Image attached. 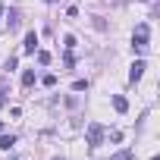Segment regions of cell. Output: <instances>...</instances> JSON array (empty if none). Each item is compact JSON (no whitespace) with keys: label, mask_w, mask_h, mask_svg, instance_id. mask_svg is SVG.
<instances>
[{"label":"cell","mask_w":160,"mask_h":160,"mask_svg":"<svg viewBox=\"0 0 160 160\" xmlns=\"http://www.w3.org/2000/svg\"><path fill=\"white\" fill-rule=\"evenodd\" d=\"M148 38H151V28H148V22H141V25L135 28V35H132V47H135L138 53H144V50H148Z\"/></svg>","instance_id":"1"},{"label":"cell","mask_w":160,"mask_h":160,"mask_svg":"<svg viewBox=\"0 0 160 160\" xmlns=\"http://www.w3.org/2000/svg\"><path fill=\"white\" fill-rule=\"evenodd\" d=\"M85 138H88V148H98V144L104 141V126H101V122H91V126L85 129Z\"/></svg>","instance_id":"2"},{"label":"cell","mask_w":160,"mask_h":160,"mask_svg":"<svg viewBox=\"0 0 160 160\" xmlns=\"http://www.w3.org/2000/svg\"><path fill=\"white\" fill-rule=\"evenodd\" d=\"M144 69H148V66H144V60H135V63H132V69H129V78H132V82H138V78L144 75Z\"/></svg>","instance_id":"3"},{"label":"cell","mask_w":160,"mask_h":160,"mask_svg":"<svg viewBox=\"0 0 160 160\" xmlns=\"http://www.w3.org/2000/svg\"><path fill=\"white\" fill-rule=\"evenodd\" d=\"M22 50H25V53H35V50H38V35H35V32H28V35H25Z\"/></svg>","instance_id":"4"},{"label":"cell","mask_w":160,"mask_h":160,"mask_svg":"<svg viewBox=\"0 0 160 160\" xmlns=\"http://www.w3.org/2000/svg\"><path fill=\"white\" fill-rule=\"evenodd\" d=\"M7 22H10V32H16V28L22 25V16H19V10H10V13H7Z\"/></svg>","instance_id":"5"},{"label":"cell","mask_w":160,"mask_h":160,"mask_svg":"<svg viewBox=\"0 0 160 160\" xmlns=\"http://www.w3.org/2000/svg\"><path fill=\"white\" fill-rule=\"evenodd\" d=\"M113 107H116V113H126V110H129V101L116 94V98H113Z\"/></svg>","instance_id":"6"},{"label":"cell","mask_w":160,"mask_h":160,"mask_svg":"<svg viewBox=\"0 0 160 160\" xmlns=\"http://www.w3.org/2000/svg\"><path fill=\"white\" fill-rule=\"evenodd\" d=\"M13 144H16V138H13V135H0V151H10Z\"/></svg>","instance_id":"7"},{"label":"cell","mask_w":160,"mask_h":160,"mask_svg":"<svg viewBox=\"0 0 160 160\" xmlns=\"http://www.w3.org/2000/svg\"><path fill=\"white\" fill-rule=\"evenodd\" d=\"M22 85H25V88H32V85H35V72H32V69H25V72H22Z\"/></svg>","instance_id":"8"},{"label":"cell","mask_w":160,"mask_h":160,"mask_svg":"<svg viewBox=\"0 0 160 160\" xmlns=\"http://www.w3.org/2000/svg\"><path fill=\"white\" fill-rule=\"evenodd\" d=\"M132 157H135V154H132L129 148H122V151H119V154H113L110 160H132Z\"/></svg>","instance_id":"9"},{"label":"cell","mask_w":160,"mask_h":160,"mask_svg":"<svg viewBox=\"0 0 160 160\" xmlns=\"http://www.w3.org/2000/svg\"><path fill=\"white\" fill-rule=\"evenodd\" d=\"M38 63L47 66V63H50V53H47V50H38Z\"/></svg>","instance_id":"10"},{"label":"cell","mask_w":160,"mask_h":160,"mask_svg":"<svg viewBox=\"0 0 160 160\" xmlns=\"http://www.w3.org/2000/svg\"><path fill=\"white\" fill-rule=\"evenodd\" d=\"M3 104H7V101H3V94H0V107H3Z\"/></svg>","instance_id":"11"},{"label":"cell","mask_w":160,"mask_h":160,"mask_svg":"<svg viewBox=\"0 0 160 160\" xmlns=\"http://www.w3.org/2000/svg\"><path fill=\"white\" fill-rule=\"evenodd\" d=\"M3 13H7V10H3V7H0V16H3Z\"/></svg>","instance_id":"12"},{"label":"cell","mask_w":160,"mask_h":160,"mask_svg":"<svg viewBox=\"0 0 160 160\" xmlns=\"http://www.w3.org/2000/svg\"><path fill=\"white\" fill-rule=\"evenodd\" d=\"M44 3H53V0H44Z\"/></svg>","instance_id":"13"},{"label":"cell","mask_w":160,"mask_h":160,"mask_svg":"<svg viewBox=\"0 0 160 160\" xmlns=\"http://www.w3.org/2000/svg\"><path fill=\"white\" fill-rule=\"evenodd\" d=\"M141 3H151V0H141Z\"/></svg>","instance_id":"14"},{"label":"cell","mask_w":160,"mask_h":160,"mask_svg":"<svg viewBox=\"0 0 160 160\" xmlns=\"http://www.w3.org/2000/svg\"><path fill=\"white\" fill-rule=\"evenodd\" d=\"M0 129H3V122H0Z\"/></svg>","instance_id":"15"}]
</instances>
